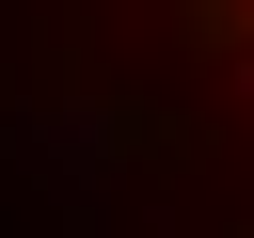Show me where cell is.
<instances>
[{
    "label": "cell",
    "instance_id": "cell-1",
    "mask_svg": "<svg viewBox=\"0 0 254 238\" xmlns=\"http://www.w3.org/2000/svg\"><path fill=\"white\" fill-rule=\"evenodd\" d=\"M238 79H254V32H238Z\"/></svg>",
    "mask_w": 254,
    "mask_h": 238
}]
</instances>
